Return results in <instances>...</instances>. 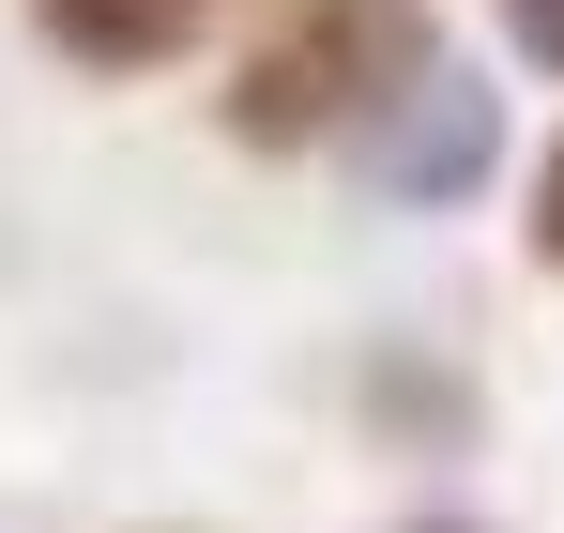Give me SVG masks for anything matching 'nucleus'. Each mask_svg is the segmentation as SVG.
Returning <instances> with one entry per match:
<instances>
[{"instance_id":"f257e3e1","label":"nucleus","mask_w":564,"mask_h":533,"mask_svg":"<svg viewBox=\"0 0 564 533\" xmlns=\"http://www.w3.org/2000/svg\"><path fill=\"white\" fill-rule=\"evenodd\" d=\"M412 62H427V0H305L275 46L245 62L229 138H245V153H305V138H336V122H367Z\"/></svg>"},{"instance_id":"f03ea898","label":"nucleus","mask_w":564,"mask_h":533,"mask_svg":"<svg viewBox=\"0 0 564 533\" xmlns=\"http://www.w3.org/2000/svg\"><path fill=\"white\" fill-rule=\"evenodd\" d=\"M503 153V91H473L458 62H412V77L367 107V168L381 198H473V168Z\"/></svg>"},{"instance_id":"7ed1b4c3","label":"nucleus","mask_w":564,"mask_h":533,"mask_svg":"<svg viewBox=\"0 0 564 533\" xmlns=\"http://www.w3.org/2000/svg\"><path fill=\"white\" fill-rule=\"evenodd\" d=\"M31 15H46V46H62V62L138 77V62H184V46L229 15V0H31Z\"/></svg>"},{"instance_id":"20e7f679","label":"nucleus","mask_w":564,"mask_h":533,"mask_svg":"<svg viewBox=\"0 0 564 533\" xmlns=\"http://www.w3.org/2000/svg\"><path fill=\"white\" fill-rule=\"evenodd\" d=\"M503 46H519L534 77H564V0H503Z\"/></svg>"},{"instance_id":"39448f33","label":"nucleus","mask_w":564,"mask_h":533,"mask_svg":"<svg viewBox=\"0 0 564 533\" xmlns=\"http://www.w3.org/2000/svg\"><path fill=\"white\" fill-rule=\"evenodd\" d=\"M534 244L564 260V153H550V183H534Z\"/></svg>"}]
</instances>
